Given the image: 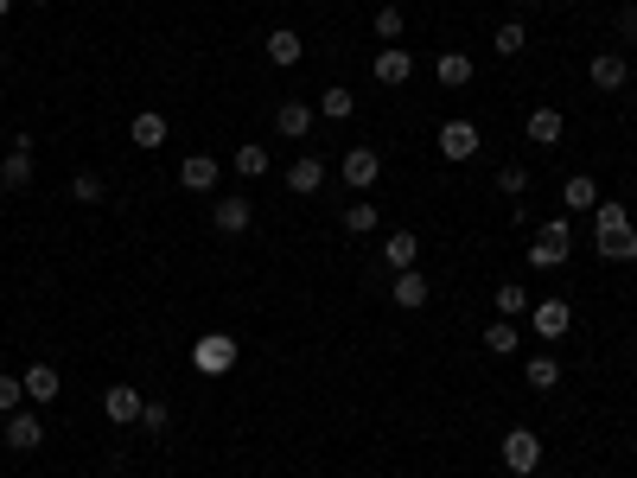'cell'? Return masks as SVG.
I'll return each mask as SVG.
<instances>
[{
  "mask_svg": "<svg viewBox=\"0 0 637 478\" xmlns=\"http://www.w3.org/2000/svg\"><path fill=\"white\" fill-rule=\"evenodd\" d=\"M567 243H574V230H567V217H555V224L536 230V243H529V262H536V268H561V262H567Z\"/></svg>",
  "mask_w": 637,
  "mask_h": 478,
  "instance_id": "cell-2",
  "label": "cell"
},
{
  "mask_svg": "<svg viewBox=\"0 0 637 478\" xmlns=\"http://www.w3.org/2000/svg\"><path fill=\"white\" fill-rule=\"evenodd\" d=\"M141 408H147V396L134 383H109L102 389V415L115 421V428H134V421H141Z\"/></svg>",
  "mask_w": 637,
  "mask_h": 478,
  "instance_id": "cell-4",
  "label": "cell"
},
{
  "mask_svg": "<svg viewBox=\"0 0 637 478\" xmlns=\"http://www.w3.org/2000/svg\"><path fill=\"white\" fill-rule=\"evenodd\" d=\"M376 224H383V211H376V198H357V204H344V230L370 236Z\"/></svg>",
  "mask_w": 637,
  "mask_h": 478,
  "instance_id": "cell-26",
  "label": "cell"
},
{
  "mask_svg": "<svg viewBox=\"0 0 637 478\" xmlns=\"http://www.w3.org/2000/svg\"><path fill=\"white\" fill-rule=\"evenodd\" d=\"M478 153V128L472 122H446L440 128V160H472Z\"/></svg>",
  "mask_w": 637,
  "mask_h": 478,
  "instance_id": "cell-12",
  "label": "cell"
},
{
  "mask_svg": "<svg viewBox=\"0 0 637 478\" xmlns=\"http://www.w3.org/2000/svg\"><path fill=\"white\" fill-rule=\"evenodd\" d=\"M593 249L606 255V262H637V230H606V236H593Z\"/></svg>",
  "mask_w": 637,
  "mask_h": 478,
  "instance_id": "cell-20",
  "label": "cell"
},
{
  "mask_svg": "<svg viewBox=\"0 0 637 478\" xmlns=\"http://www.w3.org/2000/svg\"><path fill=\"white\" fill-rule=\"evenodd\" d=\"M236 173H243V179H262V173H268V147H262V141H243V147H236Z\"/></svg>",
  "mask_w": 637,
  "mask_h": 478,
  "instance_id": "cell-30",
  "label": "cell"
},
{
  "mask_svg": "<svg viewBox=\"0 0 637 478\" xmlns=\"http://www.w3.org/2000/svg\"><path fill=\"white\" fill-rule=\"evenodd\" d=\"M0 440H7L13 453H39V447H45V421L26 415V408H13V415H7V434H0Z\"/></svg>",
  "mask_w": 637,
  "mask_h": 478,
  "instance_id": "cell-8",
  "label": "cell"
},
{
  "mask_svg": "<svg viewBox=\"0 0 637 478\" xmlns=\"http://www.w3.org/2000/svg\"><path fill=\"white\" fill-rule=\"evenodd\" d=\"M523 377H529V389H555V383H561V364H555L548 351H536V357L523 364Z\"/></svg>",
  "mask_w": 637,
  "mask_h": 478,
  "instance_id": "cell-27",
  "label": "cell"
},
{
  "mask_svg": "<svg viewBox=\"0 0 637 478\" xmlns=\"http://www.w3.org/2000/svg\"><path fill=\"white\" fill-rule=\"evenodd\" d=\"M0 13H13V0H0Z\"/></svg>",
  "mask_w": 637,
  "mask_h": 478,
  "instance_id": "cell-39",
  "label": "cell"
},
{
  "mask_svg": "<svg viewBox=\"0 0 637 478\" xmlns=\"http://www.w3.org/2000/svg\"><path fill=\"white\" fill-rule=\"evenodd\" d=\"M497 192L523 204V198H529V173H523V166H504V173H497Z\"/></svg>",
  "mask_w": 637,
  "mask_h": 478,
  "instance_id": "cell-33",
  "label": "cell"
},
{
  "mask_svg": "<svg viewBox=\"0 0 637 478\" xmlns=\"http://www.w3.org/2000/svg\"><path fill=\"white\" fill-rule=\"evenodd\" d=\"M274 134H281V141H306V134H313V109H306V102H281V109H274Z\"/></svg>",
  "mask_w": 637,
  "mask_h": 478,
  "instance_id": "cell-13",
  "label": "cell"
},
{
  "mask_svg": "<svg viewBox=\"0 0 637 478\" xmlns=\"http://www.w3.org/2000/svg\"><path fill=\"white\" fill-rule=\"evenodd\" d=\"M618 32H625V39H637V7H625V13H618Z\"/></svg>",
  "mask_w": 637,
  "mask_h": 478,
  "instance_id": "cell-38",
  "label": "cell"
},
{
  "mask_svg": "<svg viewBox=\"0 0 637 478\" xmlns=\"http://www.w3.org/2000/svg\"><path fill=\"white\" fill-rule=\"evenodd\" d=\"M497 319H523V306H529V294H523V287H516V281H504V287H497Z\"/></svg>",
  "mask_w": 637,
  "mask_h": 478,
  "instance_id": "cell-32",
  "label": "cell"
},
{
  "mask_svg": "<svg viewBox=\"0 0 637 478\" xmlns=\"http://www.w3.org/2000/svg\"><path fill=\"white\" fill-rule=\"evenodd\" d=\"M561 204H567V211H593V204H599V179L593 173H567Z\"/></svg>",
  "mask_w": 637,
  "mask_h": 478,
  "instance_id": "cell-19",
  "label": "cell"
},
{
  "mask_svg": "<svg viewBox=\"0 0 637 478\" xmlns=\"http://www.w3.org/2000/svg\"><path fill=\"white\" fill-rule=\"evenodd\" d=\"M529 326H536V338H567V326H574V306H567L561 294H555V300H536V306H529Z\"/></svg>",
  "mask_w": 637,
  "mask_h": 478,
  "instance_id": "cell-6",
  "label": "cell"
},
{
  "mask_svg": "<svg viewBox=\"0 0 637 478\" xmlns=\"http://www.w3.org/2000/svg\"><path fill=\"white\" fill-rule=\"evenodd\" d=\"M434 77L446 83V90H466V83H472V58H466V51H440Z\"/></svg>",
  "mask_w": 637,
  "mask_h": 478,
  "instance_id": "cell-22",
  "label": "cell"
},
{
  "mask_svg": "<svg viewBox=\"0 0 637 478\" xmlns=\"http://www.w3.org/2000/svg\"><path fill=\"white\" fill-rule=\"evenodd\" d=\"M625 224H631V217H625V204H618V198H599V204H593V236L625 230Z\"/></svg>",
  "mask_w": 637,
  "mask_h": 478,
  "instance_id": "cell-28",
  "label": "cell"
},
{
  "mask_svg": "<svg viewBox=\"0 0 637 478\" xmlns=\"http://www.w3.org/2000/svg\"><path fill=\"white\" fill-rule=\"evenodd\" d=\"M370 71H376V83H389V90H395V83H408V77H415V58H408L402 45H383Z\"/></svg>",
  "mask_w": 637,
  "mask_h": 478,
  "instance_id": "cell-11",
  "label": "cell"
},
{
  "mask_svg": "<svg viewBox=\"0 0 637 478\" xmlns=\"http://www.w3.org/2000/svg\"><path fill=\"white\" fill-rule=\"evenodd\" d=\"M351 109H357L351 90H319V115H325V122H351Z\"/></svg>",
  "mask_w": 637,
  "mask_h": 478,
  "instance_id": "cell-29",
  "label": "cell"
},
{
  "mask_svg": "<svg viewBox=\"0 0 637 478\" xmlns=\"http://www.w3.org/2000/svg\"><path fill=\"white\" fill-rule=\"evenodd\" d=\"M574 7H587V0H574Z\"/></svg>",
  "mask_w": 637,
  "mask_h": 478,
  "instance_id": "cell-42",
  "label": "cell"
},
{
  "mask_svg": "<svg viewBox=\"0 0 637 478\" xmlns=\"http://www.w3.org/2000/svg\"><path fill=\"white\" fill-rule=\"evenodd\" d=\"M32 185V134H13V153L0 160V192H26Z\"/></svg>",
  "mask_w": 637,
  "mask_h": 478,
  "instance_id": "cell-5",
  "label": "cell"
},
{
  "mask_svg": "<svg viewBox=\"0 0 637 478\" xmlns=\"http://www.w3.org/2000/svg\"><path fill=\"white\" fill-rule=\"evenodd\" d=\"M128 141L141 147V153L166 147V115H160V109H141V115H134V122H128Z\"/></svg>",
  "mask_w": 637,
  "mask_h": 478,
  "instance_id": "cell-14",
  "label": "cell"
},
{
  "mask_svg": "<svg viewBox=\"0 0 637 478\" xmlns=\"http://www.w3.org/2000/svg\"><path fill=\"white\" fill-rule=\"evenodd\" d=\"M376 39H402V7H383V13H376Z\"/></svg>",
  "mask_w": 637,
  "mask_h": 478,
  "instance_id": "cell-37",
  "label": "cell"
},
{
  "mask_svg": "<svg viewBox=\"0 0 637 478\" xmlns=\"http://www.w3.org/2000/svg\"><path fill=\"white\" fill-rule=\"evenodd\" d=\"M325 185V160H313V153H300L294 166H287V192H319Z\"/></svg>",
  "mask_w": 637,
  "mask_h": 478,
  "instance_id": "cell-21",
  "label": "cell"
},
{
  "mask_svg": "<svg viewBox=\"0 0 637 478\" xmlns=\"http://www.w3.org/2000/svg\"><path fill=\"white\" fill-rule=\"evenodd\" d=\"M20 383H26V402H58V370L51 364H32Z\"/></svg>",
  "mask_w": 637,
  "mask_h": 478,
  "instance_id": "cell-23",
  "label": "cell"
},
{
  "mask_svg": "<svg viewBox=\"0 0 637 478\" xmlns=\"http://www.w3.org/2000/svg\"><path fill=\"white\" fill-rule=\"evenodd\" d=\"M516 345H523V332H516V319H491V326H485V351H491V357H510Z\"/></svg>",
  "mask_w": 637,
  "mask_h": 478,
  "instance_id": "cell-25",
  "label": "cell"
},
{
  "mask_svg": "<svg viewBox=\"0 0 637 478\" xmlns=\"http://www.w3.org/2000/svg\"><path fill=\"white\" fill-rule=\"evenodd\" d=\"M71 198H77V204H102V179H96V173H77V179H71Z\"/></svg>",
  "mask_w": 637,
  "mask_h": 478,
  "instance_id": "cell-34",
  "label": "cell"
},
{
  "mask_svg": "<svg viewBox=\"0 0 637 478\" xmlns=\"http://www.w3.org/2000/svg\"><path fill=\"white\" fill-rule=\"evenodd\" d=\"M179 185H185V192H217V160H211V153H185Z\"/></svg>",
  "mask_w": 637,
  "mask_h": 478,
  "instance_id": "cell-16",
  "label": "cell"
},
{
  "mask_svg": "<svg viewBox=\"0 0 637 478\" xmlns=\"http://www.w3.org/2000/svg\"><path fill=\"white\" fill-rule=\"evenodd\" d=\"M249 217H255V211H249V198H243V192H223V198H217V211H211V224H217L223 236H243V230H249Z\"/></svg>",
  "mask_w": 637,
  "mask_h": 478,
  "instance_id": "cell-10",
  "label": "cell"
},
{
  "mask_svg": "<svg viewBox=\"0 0 637 478\" xmlns=\"http://www.w3.org/2000/svg\"><path fill=\"white\" fill-rule=\"evenodd\" d=\"M523 45H529L523 20H504V26H497V39H491V51H497V58H516V51H523Z\"/></svg>",
  "mask_w": 637,
  "mask_h": 478,
  "instance_id": "cell-31",
  "label": "cell"
},
{
  "mask_svg": "<svg viewBox=\"0 0 637 478\" xmlns=\"http://www.w3.org/2000/svg\"><path fill=\"white\" fill-rule=\"evenodd\" d=\"M192 370H204V377L236 370V338H230V332H204L198 345H192Z\"/></svg>",
  "mask_w": 637,
  "mask_h": 478,
  "instance_id": "cell-1",
  "label": "cell"
},
{
  "mask_svg": "<svg viewBox=\"0 0 637 478\" xmlns=\"http://www.w3.org/2000/svg\"><path fill=\"white\" fill-rule=\"evenodd\" d=\"M395 306H402V313H421L427 306V281H421V268H402V275H395V294H389Z\"/></svg>",
  "mask_w": 637,
  "mask_h": 478,
  "instance_id": "cell-18",
  "label": "cell"
},
{
  "mask_svg": "<svg viewBox=\"0 0 637 478\" xmlns=\"http://www.w3.org/2000/svg\"><path fill=\"white\" fill-rule=\"evenodd\" d=\"M383 262L402 275V268H415L421 262V236L415 230H395V236H383Z\"/></svg>",
  "mask_w": 637,
  "mask_h": 478,
  "instance_id": "cell-17",
  "label": "cell"
},
{
  "mask_svg": "<svg viewBox=\"0 0 637 478\" xmlns=\"http://www.w3.org/2000/svg\"><path fill=\"white\" fill-rule=\"evenodd\" d=\"M516 7H536V0H516Z\"/></svg>",
  "mask_w": 637,
  "mask_h": 478,
  "instance_id": "cell-40",
  "label": "cell"
},
{
  "mask_svg": "<svg viewBox=\"0 0 637 478\" xmlns=\"http://www.w3.org/2000/svg\"><path fill=\"white\" fill-rule=\"evenodd\" d=\"M338 173H344V185H351V192H370V185L383 179V160H376V147H351Z\"/></svg>",
  "mask_w": 637,
  "mask_h": 478,
  "instance_id": "cell-7",
  "label": "cell"
},
{
  "mask_svg": "<svg viewBox=\"0 0 637 478\" xmlns=\"http://www.w3.org/2000/svg\"><path fill=\"white\" fill-rule=\"evenodd\" d=\"M141 428H147V434H166V428H172V408H166V402H147V408H141Z\"/></svg>",
  "mask_w": 637,
  "mask_h": 478,
  "instance_id": "cell-35",
  "label": "cell"
},
{
  "mask_svg": "<svg viewBox=\"0 0 637 478\" xmlns=\"http://www.w3.org/2000/svg\"><path fill=\"white\" fill-rule=\"evenodd\" d=\"M300 51H306V45H300L294 26H274V32H268V64H274V71H294Z\"/></svg>",
  "mask_w": 637,
  "mask_h": 478,
  "instance_id": "cell-15",
  "label": "cell"
},
{
  "mask_svg": "<svg viewBox=\"0 0 637 478\" xmlns=\"http://www.w3.org/2000/svg\"><path fill=\"white\" fill-rule=\"evenodd\" d=\"M32 7H45V0H32Z\"/></svg>",
  "mask_w": 637,
  "mask_h": 478,
  "instance_id": "cell-41",
  "label": "cell"
},
{
  "mask_svg": "<svg viewBox=\"0 0 637 478\" xmlns=\"http://www.w3.org/2000/svg\"><path fill=\"white\" fill-rule=\"evenodd\" d=\"M587 77H593V90H631V64L625 58H618V51H599V58L587 64Z\"/></svg>",
  "mask_w": 637,
  "mask_h": 478,
  "instance_id": "cell-9",
  "label": "cell"
},
{
  "mask_svg": "<svg viewBox=\"0 0 637 478\" xmlns=\"http://www.w3.org/2000/svg\"><path fill=\"white\" fill-rule=\"evenodd\" d=\"M20 402H26V383L20 377H0V415H13Z\"/></svg>",
  "mask_w": 637,
  "mask_h": 478,
  "instance_id": "cell-36",
  "label": "cell"
},
{
  "mask_svg": "<svg viewBox=\"0 0 637 478\" xmlns=\"http://www.w3.org/2000/svg\"><path fill=\"white\" fill-rule=\"evenodd\" d=\"M536 466H542V440L529 434V428H510L504 434V472L510 478H529Z\"/></svg>",
  "mask_w": 637,
  "mask_h": 478,
  "instance_id": "cell-3",
  "label": "cell"
},
{
  "mask_svg": "<svg viewBox=\"0 0 637 478\" xmlns=\"http://www.w3.org/2000/svg\"><path fill=\"white\" fill-rule=\"evenodd\" d=\"M561 128H567V122H561V109H536V115H529V128H523V134H529L536 147H555V141H561Z\"/></svg>",
  "mask_w": 637,
  "mask_h": 478,
  "instance_id": "cell-24",
  "label": "cell"
}]
</instances>
